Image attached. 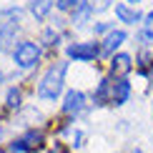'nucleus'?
I'll use <instances>...</instances> for the list:
<instances>
[{"mask_svg": "<svg viewBox=\"0 0 153 153\" xmlns=\"http://www.w3.org/2000/svg\"><path fill=\"white\" fill-rule=\"evenodd\" d=\"M65 73H68V63L58 60L45 71V75L38 83V98L40 100H55L63 91V83H65Z\"/></svg>", "mask_w": 153, "mask_h": 153, "instance_id": "obj_1", "label": "nucleus"}, {"mask_svg": "<svg viewBox=\"0 0 153 153\" xmlns=\"http://www.w3.org/2000/svg\"><path fill=\"white\" fill-rule=\"evenodd\" d=\"M18 23H20V10H18V8L0 10V53H5V50L13 45Z\"/></svg>", "mask_w": 153, "mask_h": 153, "instance_id": "obj_2", "label": "nucleus"}, {"mask_svg": "<svg viewBox=\"0 0 153 153\" xmlns=\"http://www.w3.org/2000/svg\"><path fill=\"white\" fill-rule=\"evenodd\" d=\"M40 60V45L33 40H20L15 48H13V63H15L20 71H30V68L38 65Z\"/></svg>", "mask_w": 153, "mask_h": 153, "instance_id": "obj_3", "label": "nucleus"}, {"mask_svg": "<svg viewBox=\"0 0 153 153\" xmlns=\"http://www.w3.org/2000/svg\"><path fill=\"white\" fill-rule=\"evenodd\" d=\"M68 58L75 60V63H91L95 60L100 53H103V48L98 45V43H71V45L65 48Z\"/></svg>", "mask_w": 153, "mask_h": 153, "instance_id": "obj_4", "label": "nucleus"}, {"mask_svg": "<svg viewBox=\"0 0 153 153\" xmlns=\"http://www.w3.org/2000/svg\"><path fill=\"white\" fill-rule=\"evenodd\" d=\"M40 143H43V133L40 131H28V133H23L20 138H15L10 143V151L13 153H28V151L40 148Z\"/></svg>", "mask_w": 153, "mask_h": 153, "instance_id": "obj_5", "label": "nucleus"}, {"mask_svg": "<svg viewBox=\"0 0 153 153\" xmlns=\"http://www.w3.org/2000/svg\"><path fill=\"white\" fill-rule=\"evenodd\" d=\"M85 108V93L83 91H68L65 93V100H63V113L65 116H78V113Z\"/></svg>", "mask_w": 153, "mask_h": 153, "instance_id": "obj_6", "label": "nucleus"}, {"mask_svg": "<svg viewBox=\"0 0 153 153\" xmlns=\"http://www.w3.org/2000/svg\"><path fill=\"white\" fill-rule=\"evenodd\" d=\"M128 98H131V83L126 78L116 80L113 88H111V105H126Z\"/></svg>", "mask_w": 153, "mask_h": 153, "instance_id": "obj_7", "label": "nucleus"}, {"mask_svg": "<svg viewBox=\"0 0 153 153\" xmlns=\"http://www.w3.org/2000/svg\"><path fill=\"white\" fill-rule=\"evenodd\" d=\"M126 40H128V33H126V30H111V33L103 38L100 48H103L105 55H111V53H116V48H120Z\"/></svg>", "mask_w": 153, "mask_h": 153, "instance_id": "obj_8", "label": "nucleus"}, {"mask_svg": "<svg viewBox=\"0 0 153 153\" xmlns=\"http://www.w3.org/2000/svg\"><path fill=\"white\" fill-rule=\"evenodd\" d=\"M131 68H133V63H131V55L128 53H118V55L111 58V73L116 75L118 80L123 78V75H128Z\"/></svg>", "mask_w": 153, "mask_h": 153, "instance_id": "obj_9", "label": "nucleus"}, {"mask_svg": "<svg viewBox=\"0 0 153 153\" xmlns=\"http://www.w3.org/2000/svg\"><path fill=\"white\" fill-rule=\"evenodd\" d=\"M113 10H116V18H118L120 23H126V25H136V23H141V13L133 10L128 3H116V5H113Z\"/></svg>", "mask_w": 153, "mask_h": 153, "instance_id": "obj_10", "label": "nucleus"}, {"mask_svg": "<svg viewBox=\"0 0 153 153\" xmlns=\"http://www.w3.org/2000/svg\"><path fill=\"white\" fill-rule=\"evenodd\" d=\"M93 10H95V5H93V3H88V0H83L78 8L73 10V18H71V20H73V25H85L88 20H91Z\"/></svg>", "mask_w": 153, "mask_h": 153, "instance_id": "obj_11", "label": "nucleus"}, {"mask_svg": "<svg viewBox=\"0 0 153 153\" xmlns=\"http://www.w3.org/2000/svg\"><path fill=\"white\" fill-rule=\"evenodd\" d=\"M55 0H30V13H33L35 20H45L53 10Z\"/></svg>", "mask_w": 153, "mask_h": 153, "instance_id": "obj_12", "label": "nucleus"}, {"mask_svg": "<svg viewBox=\"0 0 153 153\" xmlns=\"http://www.w3.org/2000/svg\"><path fill=\"white\" fill-rule=\"evenodd\" d=\"M111 88H113V83L103 78L98 83V88L93 91V100H95V105H105V103H111Z\"/></svg>", "mask_w": 153, "mask_h": 153, "instance_id": "obj_13", "label": "nucleus"}, {"mask_svg": "<svg viewBox=\"0 0 153 153\" xmlns=\"http://www.w3.org/2000/svg\"><path fill=\"white\" fill-rule=\"evenodd\" d=\"M20 103H23V91H20V88H10L8 98H5V105L13 111V108H20Z\"/></svg>", "mask_w": 153, "mask_h": 153, "instance_id": "obj_14", "label": "nucleus"}, {"mask_svg": "<svg viewBox=\"0 0 153 153\" xmlns=\"http://www.w3.org/2000/svg\"><path fill=\"white\" fill-rule=\"evenodd\" d=\"M83 3V0H55V5H58V10H63V13H68V10H75L78 5Z\"/></svg>", "mask_w": 153, "mask_h": 153, "instance_id": "obj_15", "label": "nucleus"}, {"mask_svg": "<svg viewBox=\"0 0 153 153\" xmlns=\"http://www.w3.org/2000/svg\"><path fill=\"white\" fill-rule=\"evenodd\" d=\"M43 40H45V45H58V33L45 30V33H43Z\"/></svg>", "mask_w": 153, "mask_h": 153, "instance_id": "obj_16", "label": "nucleus"}, {"mask_svg": "<svg viewBox=\"0 0 153 153\" xmlns=\"http://www.w3.org/2000/svg\"><path fill=\"white\" fill-rule=\"evenodd\" d=\"M93 30H95V33H105V35H108V33L113 30V25H111V23H105V20H100V23H95V25H93Z\"/></svg>", "mask_w": 153, "mask_h": 153, "instance_id": "obj_17", "label": "nucleus"}, {"mask_svg": "<svg viewBox=\"0 0 153 153\" xmlns=\"http://www.w3.org/2000/svg\"><path fill=\"white\" fill-rule=\"evenodd\" d=\"M143 30H146V33H151V35H153V10L148 13V15H146V23H143Z\"/></svg>", "mask_w": 153, "mask_h": 153, "instance_id": "obj_18", "label": "nucleus"}, {"mask_svg": "<svg viewBox=\"0 0 153 153\" xmlns=\"http://www.w3.org/2000/svg\"><path fill=\"white\" fill-rule=\"evenodd\" d=\"M73 146H75V148H78V146H83V133H80V131L73 133Z\"/></svg>", "mask_w": 153, "mask_h": 153, "instance_id": "obj_19", "label": "nucleus"}, {"mask_svg": "<svg viewBox=\"0 0 153 153\" xmlns=\"http://www.w3.org/2000/svg\"><path fill=\"white\" fill-rule=\"evenodd\" d=\"M126 3H131V5H138V3H141V0H126Z\"/></svg>", "mask_w": 153, "mask_h": 153, "instance_id": "obj_20", "label": "nucleus"}, {"mask_svg": "<svg viewBox=\"0 0 153 153\" xmlns=\"http://www.w3.org/2000/svg\"><path fill=\"white\" fill-rule=\"evenodd\" d=\"M133 153H143V151H141V148H136V151H133Z\"/></svg>", "mask_w": 153, "mask_h": 153, "instance_id": "obj_21", "label": "nucleus"}, {"mask_svg": "<svg viewBox=\"0 0 153 153\" xmlns=\"http://www.w3.org/2000/svg\"><path fill=\"white\" fill-rule=\"evenodd\" d=\"M0 83H3V71H0Z\"/></svg>", "mask_w": 153, "mask_h": 153, "instance_id": "obj_22", "label": "nucleus"}, {"mask_svg": "<svg viewBox=\"0 0 153 153\" xmlns=\"http://www.w3.org/2000/svg\"><path fill=\"white\" fill-rule=\"evenodd\" d=\"M63 153H65V151H63Z\"/></svg>", "mask_w": 153, "mask_h": 153, "instance_id": "obj_23", "label": "nucleus"}]
</instances>
